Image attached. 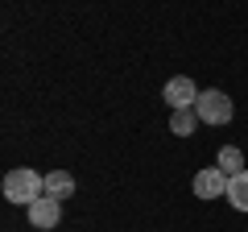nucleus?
Returning a JSON list of instances; mask_svg holds the SVG:
<instances>
[{
	"mask_svg": "<svg viewBox=\"0 0 248 232\" xmlns=\"http://www.w3.org/2000/svg\"><path fill=\"white\" fill-rule=\"evenodd\" d=\"M223 199H228L236 212H248V170H240V174L228 179V195H223Z\"/></svg>",
	"mask_w": 248,
	"mask_h": 232,
	"instance_id": "nucleus-6",
	"label": "nucleus"
},
{
	"mask_svg": "<svg viewBox=\"0 0 248 232\" xmlns=\"http://www.w3.org/2000/svg\"><path fill=\"white\" fill-rule=\"evenodd\" d=\"M199 129V112L195 108H174V116H170V133L174 137H190Z\"/></svg>",
	"mask_w": 248,
	"mask_h": 232,
	"instance_id": "nucleus-7",
	"label": "nucleus"
},
{
	"mask_svg": "<svg viewBox=\"0 0 248 232\" xmlns=\"http://www.w3.org/2000/svg\"><path fill=\"white\" fill-rule=\"evenodd\" d=\"M42 195H46V174H37V170H29V166H17V170L4 174V199H9V203H25L29 207Z\"/></svg>",
	"mask_w": 248,
	"mask_h": 232,
	"instance_id": "nucleus-1",
	"label": "nucleus"
},
{
	"mask_svg": "<svg viewBox=\"0 0 248 232\" xmlns=\"http://www.w3.org/2000/svg\"><path fill=\"white\" fill-rule=\"evenodd\" d=\"M161 99H166L170 108H195L199 104V87L186 75H174V79L166 83V91H161Z\"/></svg>",
	"mask_w": 248,
	"mask_h": 232,
	"instance_id": "nucleus-5",
	"label": "nucleus"
},
{
	"mask_svg": "<svg viewBox=\"0 0 248 232\" xmlns=\"http://www.w3.org/2000/svg\"><path fill=\"white\" fill-rule=\"evenodd\" d=\"M58 220H62V199L42 195V199H33V203H29V224H33V228L50 232V228H58Z\"/></svg>",
	"mask_w": 248,
	"mask_h": 232,
	"instance_id": "nucleus-3",
	"label": "nucleus"
},
{
	"mask_svg": "<svg viewBox=\"0 0 248 232\" xmlns=\"http://www.w3.org/2000/svg\"><path fill=\"white\" fill-rule=\"evenodd\" d=\"M195 112H199V120L203 125H228L232 120V99H228V91H199V104H195Z\"/></svg>",
	"mask_w": 248,
	"mask_h": 232,
	"instance_id": "nucleus-2",
	"label": "nucleus"
},
{
	"mask_svg": "<svg viewBox=\"0 0 248 232\" xmlns=\"http://www.w3.org/2000/svg\"><path fill=\"white\" fill-rule=\"evenodd\" d=\"M46 195H54V199L75 195V174H66V170H50V174H46Z\"/></svg>",
	"mask_w": 248,
	"mask_h": 232,
	"instance_id": "nucleus-8",
	"label": "nucleus"
},
{
	"mask_svg": "<svg viewBox=\"0 0 248 232\" xmlns=\"http://www.w3.org/2000/svg\"><path fill=\"white\" fill-rule=\"evenodd\" d=\"M195 195L199 199H223L228 195V174H223L219 166H207L195 174Z\"/></svg>",
	"mask_w": 248,
	"mask_h": 232,
	"instance_id": "nucleus-4",
	"label": "nucleus"
},
{
	"mask_svg": "<svg viewBox=\"0 0 248 232\" xmlns=\"http://www.w3.org/2000/svg\"><path fill=\"white\" fill-rule=\"evenodd\" d=\"M219 170L228 174V179L240 174V170H244V153H240L236 145H223V149H219Z\"/></svg>",
	"mask_w": 248,
	"mask_h": 232,
	"instance_id": "nucleus-9",
	"label": "nucleus"
}]
</instances>
